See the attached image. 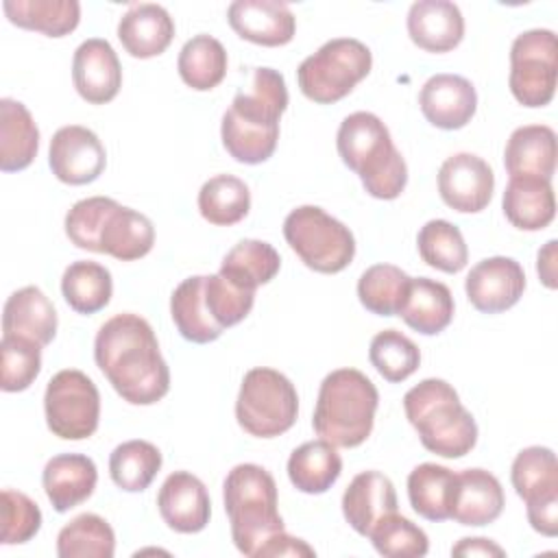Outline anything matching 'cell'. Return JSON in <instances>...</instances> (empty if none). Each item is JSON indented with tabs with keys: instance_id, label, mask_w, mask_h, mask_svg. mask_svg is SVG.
<instances>
[{
	"instance_id": "1",
	"label": "cell",
	"mask_w": 558,
	"mask_h": 558,
	"mask_svg": "<svg viewBox=\"0 0 558 558\" xmlns=\"http://www.w3.org/2000/svg\"><path fill=\"white\" fill-rule=\"evenodd\" d=\"M94 360L126 403L153 405L170 390V368L155 331L137 314H116L98 329Z\"/></svg>"
},
{
	"instance_id": "2",
	"label": "cell",
	"mask_w": 558,
	"mask_h": 558,
	"mask_svg": "<svg viewBox=\"0 0 558 558\" xmlns=\"http://www.w3.org/2000/svg\"><path fill=\"white\" fill-rule=\"evenodd\" d=\"M288 107L283 74L272 68H255L251 89L235 94L222 116L220 137L225 150L240 163H264L279 140V118Z\"/></svg>"
},
{
	"instance_id": "3",
	"label": "cell",
	"mask_w": 558,
	"mask_h": 558,
	"mask_svg": "<svg viewBox=\"0 0 558 558\" xmlns=\"http://www.w3.org/2000/svg\"><path fill=\"white\" fill-rule=\"evenodd\" d=\"M336 146L342 163L379 201L397 198L408 183V166L392 144L388 126L371 111H355L340 122Z\"/></svg>"
},
{
	"instance_id": "4",
	"label": "cell",
	"mask_w": 558,
	"mask_h": 558,
	"mask_svg": "<svg viewBox=\"0 0 558 558\" xmlns=\"http://www.w3.org/2000/svg\"><path fill=\"white\" fill-rule=\"evenodd\" d=\"M403 410L423 447L442 458H462L477 442L473 414L445 379H423L403 397Z\"/></svg>"
},
{
	"instance_id": "5",
	"label": "cell",
	"mask_w": 558,
	"mask_h": 558,
	"mask_svg": "<svg viewBox=\"0 0 558 558\" xmlns=\"http://www.w3.org/2000/svg\"><path fill=\"white\" fill-rule=\"evenodd\" d=\"M379 392L357 368L331 371L318 390L314 408V432L333 447L362 445L375 423Z\"/></svg>"
},
{
	"instance_id": "6",
	"label": "cell",
	"mask_w": 558,
	"mask_h": 558,
	"mask_svg": "<svg viewBox=\"0 0 558 558\" xmlns=\"http://www.w3.org/2000/svg\"><path fill=\"white\" fill-rule=\"evenodd\" d=\"M231 538L240 554L255 556L279 532H286L277 510L275 477L259 464L233 466L222 484Z\"/></svg>"
},
{
	"instance_id": "7",
	"label": "cell",
	"mask_w": 558,
	"mask_h": 558,
	"mask_svg": "<svg viewBox=\"0 0 558 558\" xmlns=\"http://www.w3.org/2000/svg\"><path fill=\"white\" fill-rule=\"evenodd\" d=\"M371 68L373 54L366 44L353 37H336L301 61L296 81L305 98L318 105H331L349 96L368 76Z\"/></svg>"
},
{
	"instance_id": "8",
	"label": "cell",
	"mask_w": 558,
	"mask_h": 558,
	"mask_svg": "<svg viewBox=\"0 0 558 558\" xmlns=\"http://www.w3.org/2000/svg\"><path fill=\"white\" fill-rule=\"evenodd\" d=\"M299 414L294 384L275 368H251L240 386L235 401L238 425L257 438L286 434Z\"/></svg>"
},
{
	"instance_id": "9",
	"label": "cell",
	"mask_w": 558,
	"mask_h": 558,
	"mask_svg": "<svg viewBox=\"0 0 558 558\" xmlns=\"http://www.w3.org/2000/svg\"><path fill=\"white\" fill-rule=\"evenodd\" d=\"M283 238L301 262L323 275L344 270L355 255V238L316 205H301L283 220Z\"/></svg>"
},
{
	"instance_id": "10",
	"label": "cell",
	"mask_w": 558,
	"mask_h": 558,
	"mask_svg": "<svg viewBox=\"0 0 558 558\" xmlns=\"http://www.w3.org/2000/svg\"><path fill=\"white\" fill-rule=\"evenodd\" d=\"M558 41L549 28H532L512 41L508 85L523 107H545L556 94Z\"/></svg>"
},
{
	"instance_id": "11",
	"label": "cell",
	"mask_w": 558,
	"mask_h": 558,
	"mask_svg": "<svg viewBox=\"0 0 558 558\" xmlns=\"http://www.w3.org/2000/svg\"><path fill=\"white\" fill-rule=\"evenodd\" d=\"M48 429L63 440H83L98 429L100 395L96 384L76 368L50 377L44 395Z\"/></svg>"
},
{
	"instance_id": "12",
	"label": "cell",
	"mask_w": 558,
	"mask_h": 558,
	"mask_svg": "<svg viewBox=\"0 0 558 558\" xmlns=\"http://www.w3.org/2000/svg\"><path fill=\"white\" fill-rule=\"evenodd\" d=\"M48 163L61 183L85 185L102 174L107 153L94 131L81 124H68L52 135Z\"/></svg>"
},
{
	"instance_id": "13",
	"label": "cell",
	"mask_w": 558,
	"mask_h": 558,
	"mask_svg": "<svg viewBox=\"0 0 558 558\" xmlns=\"http://www.w3.org/2000/svg\"><path fill=\"white\" fill-rule=\"evenodd\" d=\"M493 190V168L473 153H456L438 170V194L447 207L460 214L482 211L490 203Z\"/></svg>"
},
{
	"instance_id": "14",
	"label": "cell",
	"mask_w": 558,
	"mask_h": 558,
	"mask_svg": "<svg viewBox=\"0 0 558 558\" xmlns=\"http://www.w3.org/2000/svg\"><path fill=\"white\" fill-rule=\"evenodd\" d=\"M471 305L482 314H499L519 303L525 290V272L512 257L495 255L477 262L464 281Z\"/></svg>"
},
{
	"instance_id": "15",
	"label": "cell",
	"mask_w": 558,
	"mask_h": 558,
	"mask_svg": "<svg viewBox=\"0 0 558 558\" xmlns=\"http://www.w3.org/2000/svg\"><path fill=\"white\" fill-rule=\"evenodd\" d=\"M72 81L78 96L89 105L111 102L122 87V68L107 39H85L72 59Z\"/></svg>"
},
{
	"instance_id": "16",
	"label": "cell",
	"mask_w": 558,
	"mask_h": 558,
	"mask_svg": "<svg viewBox=\"0 0 558 558\" xmlns=\"http://www.w3.org/2000/svg\"><path fill=\"white\" fill-rule=\"evenodd\" d=\"M418 105L429 124L456 131L471 122L477 109V94L469 78L460 74H434L418 94Z\"/></svg>"
},
{
	"instance_id": "17",
	"label": "cell",
	"mask_w": 558,
	"mask_h": 558,
	"mask_svg": "<svg viewBox=\"0 0 558 558\" xmlns=\"http://www.w3.org/2000/svg\"><path fill=\"white\" fill-rule=\"evenodd\" d=\"M227 20L242 39L268 48L290 44L296 31L294 13L277 0H235L227 9Z\"/></svg>"
},
{
	"instance_id": "18",
	"label": "cell",
	"mask_w": 558,
	"mask_h": 558,
	"mask_svg": "<svg viewBox=\"0 0 558 558\" xmlns=\"http://www.w3.org/2000/svg\"><path fill=\"white\" fill-rule=\"evenodd\" d=\"M157 508L166 525L181 534H196L205 530L211 517L205 484L187 471H174L166 477L157 495Z\"/></svg>"
},
{
	"instance_id": "19",
	"label": "cell",
	"mask_w": 558,
	"mask_h": 558,
	"mask_svg": "<svg viewBox=\"0 0 558 558\" xmlns=\"http://www.w3.org/2000/svg\"><path fill=\"white\" fill-rule=\"evenodd\" d=\"M408 35L425 52H449L464 37V17L449 0H418L408 11Z\"/></svg>"
},
{
	"instance_id": "20",
	"label": "cell",
	"mask_w": 558,
	"mask_h": 558,
	"mask_svg": "<svg viewBox=\"0 0 558 558\" xmlns=\"http://www.w3.org/2000/svg\"><path fill=\"white\" fill-rule=\"evenodd\" d=\"M397 512V493L390 477L379 471L357 473L342 495V514L362 536H368L379 519Z\"/></svg>"
},
{
	"instance_id": "21",
	"label": "cell",
	"mask_w": 558,
	"mask_h": 558,
	"mask_svg": "<svg viewBox=\"0 0 558 558\" xmlns=\"http://www.w3.org/2000/svg\"><path fill=\"white\" fill-rule=\"evenodd\" d=\"M98 482V471L92 458L83 453L52 456L41 473V484L48 501L57 512L83 504L92 497Z\"/></svg>"
},
{
	"instance_id": "22",
	"label": "cell",
	"mask_w": 558,
	"mask_h": 558,
	"mask_svg": "<svg viewBox=\"0 0 558 558\" xmlns=\"http://www.w3.org/2000/svg\"><path fill=\"white\" fill-rule=\"evenodd\" d=\"M174 37V22L161 4H133L118 22V39L135 59H150L166 52Z\"/></svg>"
},
{
	"instance_id": "23",
	"label": "cell",
	"mask_w": 558,
	"mask_h": 558,
	"mask_svg": "<svg viewBox=\"0 0 558 558\" xmlns=\"http://www.w3.org/2000/svg\"><path fill=\"white\" fill-rule=\"evenodd\" d=\"M57 333V310L37 288L15 290L2 310V336H22L41 347L50 344Z\"/></svg>"
},
{
	"instance_id": "24",
	"label": "cell",
	"mask_w": 558,
	"mask_h": 558,
	"mask_svg": "<svg viewBox=\"0 0 558 558\" xmlns=\"http://www.w3.org/2000/svg\"><path fill=\"white\" fill-rule=\"evenodd\" d=\"M506 497L499 480L484 469H464L458 473L451 517L460 525H488L504 510Z\"/></svg>"
},
{
	"instance_id": "25",
	"label": "cell",
	"mask_w": 558,
	"mask_h": 558,
	"mask_svg": "<svg viewBox=\"0 0 558 558\" xmlns=\"http://www.w3.org/2000/svg\"><path fill=\"white\" fill-rule=\"evenodd\" d=\"M508 222L521 231H541L556 216V196L549 179L510 177L504 198Z\"/></svg>"
},
{
	"instance_id": "26",
	"label": "cell",
	"mask_w": 558,
	"mask_h": 558,
	"mask_svg": "<svg viewBox=\"0 0 558 558\" xmlns=\"http://www.w3.org/2000/svg\"><path fill=\"white\" fill-rule=\"evenodd\" d=\"M510 177L549 179L556 170V133L545 124H525L510 133L504 150Z\"/></svg>"
},
{
	"instance_id": "27",
	"label": "cell",
	"mask_w": 558,
	"mask_h": 558,
	"mask_svg": "<svg viewBox=\"0 0 558 558\" xmlns=\"http://www.w3.org/2000/svg\"><path fill=\"white\" fill-rule=\"evenodd\" d=\"M399 316L408 327L423 336L445 331L453 318L451 290L429 277H412Z\"/></svg>"
},
{
	"instance_id": "28",
	"label": "cell",
	"mask_w": 558,
	"mask_h": 558,
	"mask_svg": "<svg viewBox=\"0 0 558 558\" xmlns=\"http://www.w3.org/2000/svg\"><path fill=\"white\" fill-rule=\"evenodd\" d=\"M39 150V129L31 111L13 98L0 100V170L17 172L33 163Z\"/></svg>"
},
{
	"instance_id": "29",
	"label": "cell",
	"mask_w": 558,
	"mask_h": 558,
	"mask_svg": "<svg viewBox=\"0 0 558 558\" xmlns=\"http://www.w3.org/2000/svg\"><path fill=\"white\" fill-rule=\"evenodd\" d=\"M456 486L458 473L434 462H423L408 475L410 506L427 521H445L451 517Z\"/></svg>"
},
{
	"instance_id": "30",
	"label": "cell",
	"mask_w": 558,
	"mask_h": 558,
	"mask_svg": "<svg viewBox=\"0 0 558 558\" xmlns=\"http://www.w3.org/2000/svg\"><path fill=\"white\" fill-rule=\"evenodd\" d=\"M342 473V458L336 447L323 438L303 442L288 458V477L292 486L307 495L327 493Z\"/></svg>"
},
{
	"instance_id": "31",
	"label": "cell",
	"mask_w": 558,
	"mask_h": 558,
	"mask_svg": "<svg viewBox=\"0 0 558 558\" xmlns=\"http://www.w3.org/2000/svg\"><path fill=\"white\" fill-rule=\"evenodd\" d=\"M170 314L179 333L194 344H207L225 331L207 310L205 275L183 279L170 296Z\"/></svg>"
},
{
	"instance_id": "32",
	"label": "cell",
	"mask_w": 558,
	"mask_h": 558,
	"mask_svg": "<svg viewBox=\"0 0 558 558\" xmlns=\"http://www.w3.org/2000/svg\"><path fill=\"white\" fill-rule=\"evenodd\" d=\"M2 9L11 24L48 37H63L81 22L76 0H4Z\"/></svg>"
},
{
	"instance_id": "33",
	"label": "cell",
	"mask_w": 558,
	"mask_h": 558,
	"mask_svg": "<svg viewBox=\"0 0 558 558\" xmlns=\"http://www.w3.org/2000/svg\"><path fill=\"white\" fill-rule=\"evenodd\" d=\"M153 244H155V227L150 218L122 205L113 209L100 235L102 253L120 262H133L148 255Z\"/></svg>"
},
{
	"instance_id": "34",
	"label": "cell",
	"mask_w": 558,
	"mask_h": 558,
	"mask_svg": "<svg viewBox=\"0 0 558 558\" xmlns=\"http://www.w3.org/2000/svg\"><path fill=\"white\" fill-rule=\"evenodd\" d=\"M227 63L225 46L216 37L203 33L183 44L177 59V70L187 87L196 92H209L222 83Z\"/></svg>"
},
{
	"instance_id": "35",
	"label": "cell",
	"mask_w": 558,
	"mask_h": 558,
	"mask_svg": "<svg viewBox=\"0 0 558 558\" xmlns=\"http://www.w3.org/2000/svg\"><path fill=\"white\" fill-rule=\"evenodd\" d=\"M61 292L74 312L96 314L111 301L113 279L102 264L78 259L63 270Z\"/></svg>"
},
{
	"instance_id": "36",
	"label": "cell",
	"mask_w": 558,
	"mask_h": 558,
	"mask_svg": "<svg viewBox=\"0 0 558 558\" xmlns=\"http://www.w3.org/2000/svg\"><path fill=\"white\" fill-rule=\"evenodd\" d=\"M510 480L517 495L527 504L558 497V462L549 447H525L517 453Z\"/></svg>"
},
{
	"instance_id": "37",
	"label": "cell",
	"mask_w": 558,
	"mask_h": 558,
	"mask_svg": "<svg viewBox=\"0 0 558 558\" xmlns=\"http://www.w3.org/2000/svg\"><path fill=\"white\" fill-rule=\"evenodd\" d=\"M281 268V257L272 244L262 240H240L222 259L220 275L233 283L257 290L268 283Z\"/></svg>"
},
{
	"instance_id": "38",
	"label": "cell",
	"mask_w": 558,
	"mask_h": 558,
	"mask_svg": "<svg viewBox=\"0 0 558 558\" xmlns=\"http://www.w3.org/2000/svg\"><path fill=\"white\" fill-rule=\"evenodd\" d=\"M248 209V185L233 174H216L207 179L198 192V211L216 227H231L240 222Z\"/></svg>"
},
{
	"instance_id": "39",
	"label": "cell",
	"mask_w": 558,
	"mask_h": 558,
	"mask_svg": "<svg viewBox=\"0 0 558 558\" xmlns=\"http://www.w3.org/2000/svg\"><path fill=\"white\" fill-rule=\"evenodd\" d=\"M161 469V451L148 440H126L109 456V475L126 493H142Z\"/></svg>"
},
{
	"instance_id": "40",
	"label": "cell",
	"mask_w": 558,
	"mask_h": 558,
	"mask_svg": "<svg viewBox=\"0 0 558 558\" xmlns=\"http://www.w3.org/2000/svg\"><path fill=\"white\" fill-rule=\"evenodd\" d=\"M57 554L61 558H113V527L94 512L78 514L61 527L57 536Z\"/></svg>"
},
{
	"instance_id": "41",
	"label": "cell",
	"mask_w": 558,
	"mask_h": 558,
	"mask_svg": "<svg viewBox=\"0 0 558 558\" xmlns=\"http://www.w3.org/2000/svg\"><path fill=\"white\" fill-rule=\"evenodd\" d=\"M410 275H405L399 266L392 264H375L366 268L357 281V296L360 303L377 316H395L399 314L408 286Z\"/></svg>"
},
{
	"instance_id": "42",
	"label": "cell",
	"mask_w": 558,
	"mask_h": 558,
	"mask_svg": "<svg viewBox=\"0 0 558 558\" xmlns=\"http://www.w3.org/2000/svg\"><path fill=\"white\" fill-rule=\"evenodd\" d=\"M421 259L442 272L456 275L469 262V248L462 231L449 220H429L416 235Z\"/></svg>"
},
{
	"instance_id": "43",
	"label": "cell",
	"mask_w": 558,
	"mask_h": 558,
	"mask_svg": "<svg viewBox=\"0 0 558 558\" xmlns=\"http://www.w3.org/2000/svg\"><path fill=\"white\" fill-rule=\"evenodd\" d=\"M368 360L390 384L405 381L421 364L418 347L397 329H384L373 336Z\"/></svg>"
},
{
	"instance_id": "44",
	"label": "cell",
	"mask_w": 558,
	"mask_h": 558,
	"mask_svg": "<svg viewBox=\"0 0 558 558\" xmlns=\"http://www.w3.org/2000/svg\"><path fill=\"white\" fill-rule=\"evenodd\" d=\"M118 205V201L107 196H89L74 203L65 214V235L70 242L83 251L102 253L100 235Z\"/></svg>"
},
{
	"instance_id": "45",
	"label": "cell",
	"mask_w": 558,
	"mask_h": 558,
	"mask_svg": "<svg viewBox=\"0 0 558 558\" xmlns=\"http://www.w3.org/2000/svg\"><path fill=\"white\" fill-rule=\"evenodd\" d=\"M0 388L4 392L26 390L41 371V344L22 336H2Z\"/></svg>"
},
{
	"instance_id": "46",
	"label": "cell",
	"mask_w": 558,
	"mask_h": 558,
	"mask_svg": "<svg viewBox=\"0 0 558 558\" xmlns=\"http://www.w3.org/2000/svg\"><path fill=\"white\" fill-rule=\"evenodd\" d=\"M368 538L377 554L388 558H421L429 549L427 534L397 512L379 519L371 530Z\"/></svg>"
},
{
	"instance_id": "47",
	"label": "cell",
	"mask_w": 558,
	"mask_h": 558,
	"mask_svg": "<svg viewBox=\"0 0 558 558\" xmlns=\"http://www.w3.org/2000/svg\"><path fill=\"white\" fill-rule=\"evenodd\" d=\"M205 303L214 320L227 329L248 316L255 303V290L242 288L225 275H205Z\"/></svg>"
},
{
	"instance_id": "48",
	"label": "cell",
	"mask_w": 558,
	"mask_h": 558,
	"mask_svg": "<svg viewBox=\"0 0 558 558\" xmlns=\"http://www.w3.org/2000/svg\"><path fill=\"white\" fill-rule=\"evenodd\" d=\"M41 527L39 506L24 493L4 488L2 490V545H20L31 541Z\"/></svg>"
},
{
	"instance_id": "49",
	"label": "cell",
	"mask_w": 558,
	"mask_h": 558,
	"mask_svg": "<svg viewBox=\"0 0 558 558\" xmlns=\"http://www.w3.org/2000/svg\"><path fill=\"white\" fill-rule=\"evenodd\" d=\"M527 521L532 530L541 532L543 536H556L558 534V497L527 504Z\"/></svg>"
},
{
	"instance_id": "50",
	"label": "cell",
	"mask_w": 558,
	"mask_h": 558,
	"mask_svg": "<svg viewBox=\"0 0 558 558\" xmlns=\"http://www.w3.org/2000/svg\"><path fill=\"white\" fill-rule=\"evenodd\" d=\"M270 556H296V558L307 556V558H312V556H316V551L305 541L294 538L286 532H279L257 554V558H270Z\"/></svg>"
},
{
	"instance_id": "51",
	"label": "cell",
	"mask_w": 558,
	"mask_h": 558,
	"mask_svg": "<svg viewBox=\"0 0 558 558\" xmlns=\"http://www.w3.org/2000/svg\"><path fill=\"white\" fill-rule=\"evenodd\" d=\"M451 554L453 556H506V551L490 538H482V536H475V538H462L458 541L453 547H451Z\"/></svg>"
},
{
	"instance_id": "52",
	"label": "cell",
	"mask_w": 558,
	"mask_h": 558,
	"mask_svg": "<svg viewBox=\"0 0 558 558\" xmlns=\"http://www.w3.org/2000/svg\"><path fill=\"white\" fill-rule=\"evenodd\" d=\"M556 240H549L541 251H538V262H536V270L541 281L554 290L556 288Z\"/></svg>"
}]
</instances>
